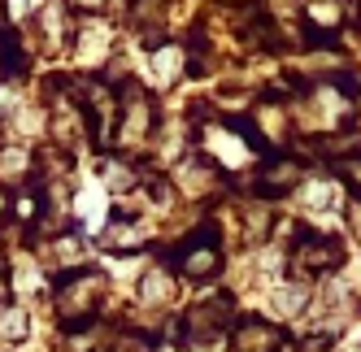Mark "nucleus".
<instances>
[{
    "label": "nucleus",
    "instance_id": "obj_11",
    "mask_svg": "<svg viewBox=\"0 0 361 352\" xmlns=\"http://www.w3.org/2000/svg\"><path fill=\"white\" fill-rule=\"evenodd\" d=\"M296 352H331V335H309V339H300Z\"/></svg>",
    "mask_w": 361,
    "mask_h": 352
},
{
    "label": "nucleus",
    "instance_id": "obj_8",
    "mask_svg": "<svg viewBox=\"0 0 361 352\" xmlns=\"http://www.w3.org/2000/svg\"><path fill=\"white\" fill-rule=\"evenodd\" d=\"M0 65H5V74H13V70L27 65V57H22V48L13 44V31L9 27H0Z\"/></svg>",
    "mask_w": 361,
    "mask_h": 352
},
{
    "label": "nucleus",
    "instance_id": "obj_6",
    "mask_svg": "<svg viewBox=\"0 0 361 352\" xmlns=\"http://www.w3.org/2000/svg\"><path fill=\"white\" fill-rule=\"evenodd\" d=\"M300 179V165L296 161H266L262 165V191L266 196H279L283 187H292Z\"/></svg>",
    "mask_w": 361,
    "mask_h": 352
},
{
    "label": "nucleus",
    "instance_id": "obj_13",
    "mask_svg": "<svg viewBox=\"0 0 361 352\" xmlns=\"http://www.w3.org/2000/svg\"><path fill=\"white\" fill-rule=\"evenodd\" d=\"M340 174H348V179L357 183V191H361V157H353V161H344V165H340Z\"/></svg>",
    "mask_w": 361,
    "mask_h": 352
},
{
    "label": "nucleus",
    "instance_id": "obj_12",
    "mask_svg": "<svg viewBox=\"0 0 361 352\" xmlns=\"http://www.w3.org/2000/svg\"><path fill=\"white\" fill-rule=\"evenodd\" d=\"M27 331V313H5V335H22Z\"/></svg>",
    "mask_w": 361,
    "mask_h": 352
},
{
    "label": "nucleus",
    "instance_id": "obj_7",
    "mask_svg": "<svg viewBox=\"0 0 361 352\" xmlns=\"http://www.w3.org/2000/svg\"><path fill=\"white\" fill-rule=\"evenodd\" d=\"M305 18H309V27H318V31H331L335 22H340V5H335V0H314V5L305 9Z\"/></svg>",
    "mask_w": 361,
    "mask_h": 352
},
{
    "label": "nucleus",
    "instance_id": "obj_5",
    "mask_svg": "<svg viewBox=\"0 0 361 352\" xmlns=\"http://www.w3.org/2000/svg\"><path fill=\"white\" fill-rule=\"evenodd\" d=\"M283 348V331H274L262 318H244L231 331V352H279Z\"/></svg>",
    "mask_w": 361,
    "mask_h": 352
},
{
    "label": "nucleus",
    "instance_id": "obj_3",
    "mask_svg": "<svg viewBox=\"0 0 361 352\" xmlns=\"http://www.w3.org/2000/svg\"><path fill=\"white\" fill-rule=\"evenodd\" d=\"M340 265V244L331 235H300L296 248H292V270L300 274H322V270H335Z\"/></svg>",
    "mask_w": 361,
    "mask_h": 352
},
{
    "label": "nucleus",
    "instance_id": "obj_2",
    "mask_svg": "<svg viewBox=\"0 0 361 352\" xmlns=\"http://www.w3.org/2000/svg\"><path fill=\"white\" fill-rule=\"evenodd\" d=\"M100 291H105V279H100L96 270L92 274H70V279H61V287H57V313L66 322L92 313L96 300H100Z\"/></svg>",
    "mask_w": 361,
    "mask_h": 352
},
{
    "label": "nucleus",
    "instance_id": "obj_10",
    "mask_svg": "<svg viewBox=\"0 0 361 352\" xmlns=\"http://www.w3.org/2000/svg\"><path fill=\"white\" fill-rule=\"evenodd\" d=\"M140 291H144V300H166L170 296V279H166V274H148Z\"/></svg>",
    "mask_w": 361,
    "mask_h": 352
},
{
    "label": "nucleus",
    "instance_id": "obj_1",
    "mask_svg": "<svg viewBox=\"0 0 361 352\" xmlns=\"http://www.w3.org/2000/svg\"><path fill=\"white\" fill-rule=\"evenodd\" d=\"M218 265H222L218 231H214V226H200V231L183 244V253H178V270H183L192 283H200V279H214Z\"/></svg>",
    "mask_w": 361,
    "mask_h": 352
},
{
    "label": "nucleus",
    "instance_id": "obj_4",
    "mask_svg": "<svg viewBox=\"0 0 361 352\" xmlns=\"http://www.w3.org/2000/svg\"><path fill=\"white\" fill-rule=\"evenodd\" d=\"M226 318H231V300L218 296V300H204V305H192L183 326H188V339L192 344H204V339H214L226 331Z\"/></svg>",
    "mask_w": 361,
    "mask_h": 352
},
{
    "label": "nucleus",
    "instance_id": "obj_9",
    "mask_svg": "<svg viewBox=\"0 0 361 352\" xmlns=\"http://www.w3.org/2000/svg\"><path fill=\"white\" fill-rule=\"evenodd\" d=\"M118 226H122V231H109V244H114V248H118V244H122V248L144 244V231H135V222H118Z\"/></svg>",
    "mask_w": 361,
    "mask_h": 352
}]
</instances>
